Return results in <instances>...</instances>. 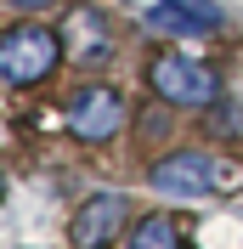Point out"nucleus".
I'll return each instance as SVG.
<instances>
[{
  "label": "nucleus",
  "mask_w": 243,
  "mask_h": 249,
  "mask_svg": "<svg viewBox=\"0 0 243 249\" xmlns=\"http://www.w3.org/2000/svg\"><path fill=\"white\" fill-rule=\"evenodd\" d=\"M57 62H62V34H51L46 23H17L0 34V79L6 85H40V79H51Z\"/></svg>",
  "instance_id": "obj_2"
},
{
  "label": "nucleus",
  "mask_w": 243,
  "mask_h": 249,
  "mask_svg": "<svg viewBox=\"0 0 243 249\" xmlns=\"http://www.w3.org/2000/svg\"><path fill=\"white\" fill-rule=\"evenodd\" d=\"M124 249H181V227H175L170 215H147L136 232H130Z\"/></svg>",
  "instance_id": "obj_8"
},
{
  "label": "nucleus",
  "mask_w": 243,
  "mask_h": 249,
  "mask_svg": "<svg viewBox=\"0 0 243 249\" xmlns=\"http://www.w3.org/2000/svg\"><path fill=\"white\" fill-rule=\"evenodd\" d=\"M17 12H51V6H62V0H12Z\"/></svg>",
  "instance_id": "obj_10"
},
{
  "label": "nucleus",
  "mask_w": 243,
  "mask_h": 249,
  "mask_svg": "<svg viewBox=\"0 0 243 249\" xmlns=\"http://www.w3.org/2000/svg\"><path fill=\"white\" fill-rule=\"evenodd\" d=\"M62 119H68L74 142L102 147V142L119 136V124H124V102H119V91H113V85H79V91L68 96Z\"/></svg>",
  "instance_id": "obj_3"
},
{
  "label": "nucleus",
  "mask_w": 243,
  "mask_h": 249,
  "mask_svg": "<svg viewBox=\"0 0 243 249\" xmlns=\"http://www.w3.org/2000/svg\"><path fill=\"white\" fill-rule=\"evenodd\" d=\"M124 221H130V204H124L119 193H96V198H85L74 210L68 238H74V249H107L124 232Z\"/></svg>",
  "instance_id": "obj_5"
},
{
  "label": "nucleus",
  "mask_w": 243,
  "mask_h": 249,
  "mask_svg": "<svg viewBox=\"0 0 243 249\" xmlns=\"http://www.w3.org/2000/svg\"><path fill=\"white\" fill-rule=\"evenodd\" d=\"M0 198H6V176H0Z\"/></svg>",
  "instance_id": "obj_11"
},
{
  "label": "nucleus",
  "mask_w": 243,
  "mask_h": 249,
  "mask_svg": "<svg viewBox=\"0 0 243 249\" xmlns=\"http://www.w3.org/2000/svg\"><path fill=\"white\" fill-rule=\"evenodd\" d=\"M147 91L164 108H209V102H221V74H215L209 62L164 46V51L147 57Z\"/></svg>",
  "instance_id": "obj_1"
},
{
  "label": "nucleus",
  "mask_w": 243,
  "mask_h": 249,
  "mask_svg": "<svg viewBox=\"0 0 243 249\" xmlns=\"http://www.w3.org/2000/svg\"><path fill=\"white\" fill-rule=\"evenodd\" d=\"M147 187L164 193V198H204V193H215V159L187 153V147L181 153H164L147 170Z\"/></svg>",
  "instance_id": "obj_4"
},
{
  "label": "nucleus",
  "mask_w": 243,
  "mask_h": 249,
  "mask_svg": "<svg viewBox=\"0 0 243 249\" xmlns=\"http://www.w3.org/2000/svg\"><path fill=\"white\" fill-rule=\"evenodd\" d=\"M62 51L91 68V62L113 57V34H107V23L91 12V6H79V12H68V23H62Z\"/></svg>",
  "instance_id": "obj_7"
},
{
  "label": "nucleus",
  "mask_w": 243,
  "mask_h": 249,
  "mask_svg": "<svg viewBox=\"0 0 243 249\" xmlns=\"http://www.w3.org/2000/svg\"><path fill=\"white\" fill-rule=\"evenodd\" d=\"M147 23L158 34H221V6H209V0H158L147 12Z\"/></svg>",
  "instance_id": "obj_6"
},
{
  "label": "nucleus",
  "mask_w": 243,
  "mask_h": 249,
  "mask_svg": "<svg viewBox=\"0 0 243 249\" xmlns=\"http://www.w3.org/2000/svg\"><path fill=\"white\" fill-rule=\"evenodd\" d=\"M209 136H238L243 130V113H238V102H209V124H204Z\"/></svg>",
  "instance_id": "obj_9"
}]
</instances>
